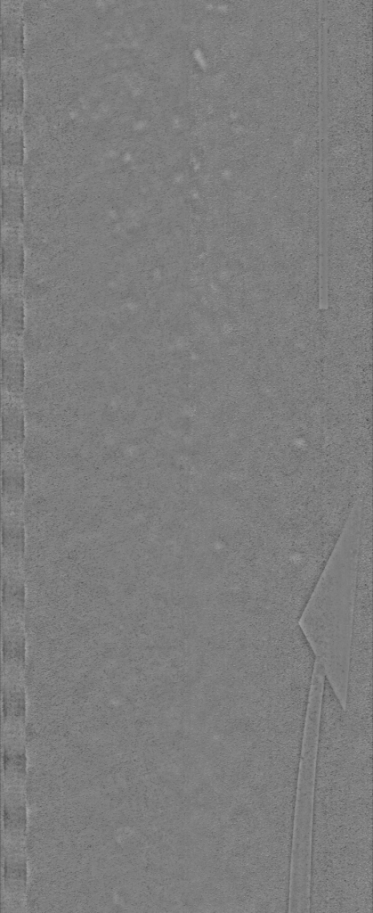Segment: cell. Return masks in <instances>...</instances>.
Here are the masks:
<instances>
[{
	"instance_id": "cell-1",
	"label": "cell",
	"mask_w": 373,
	"mask_h": 913,
	"mask_svg": "<svg viewBox=\"0 0 373 913\" xmlns=\"http://www.w3.org/2000/svg\"><path fill=\"white\" fill-rule=\"evenodd\" d=\"M372 734L341 714L320 720L312 825L310 906H369L372 858Z\"/></svg>"
},
{
	"instance_id": "cell-2",
	"label": "cell",
	"mask_w": 373,
	"mask_h": 913,
	"mask_svg": "<svg viewBox=\"0 0 373 913\" xmlns=\"http://www.w3.org/2000/svg\"><path fill=\"white\" fill-rule=\"evenodd\" d=\"M358 544L353 536L339 541L304 608L300 628L315 659L345 707L353 614L356 586Z\"/></svg>"
},
{
	"instance_id": "cell-3",
	"label": "cell",
	"mask_w": 373,
	"mask_h": 913,
	"mask_svg": "<svg viewBox=\"0 0 373 913\" xmlns=\"http://www.w3.org/2000/svg\"><path fill=\"white\" fill-rule=\"evenodd\" d=\"M319 720L306 719L301 752L299 794L296 809L293 891L304 895L310 889L312 794L315 781Z\"/></svg>"
},
{
	"instance_id": "cell-4",
	"label": "cell",
	"mask_w": 373,
	"mask_h": 913,
	"mask_svg": "<svg viewBox=\"0 0 373 913\" xmlns=\"http://www.w3.org/2000/svg\"><path fill=\"white\" fill-rule=\"evenodd\" d=\"M371 590L356 589L349 654L345 704L361 709L372 705Z\"/></svg>"
},
{
	"instance_id": "cell-5",
	"label": "cell",
	"mask_w": 373,
	"mask_h": 913,
	"mask_svg": "<svg viewBox=\"0 0 373 913\" xmlns=\"http://www.w3.org/2000/svg\"><path fill=\"white\" fill-rule=\"evenodd\" d=\"M18 1H4L2 14V48L4 58L17 59L22 54V19Z\"/></svg>"
},
{
	"instance_id": "cell-6",
	"label": "cell",
	"mask_w": 373,
	"mask_h": 913,
	"mask_svg": "<svg viewBox=\"0 0 373 913\" xmlns=\"http://www.w3.org/2000/svg\"><path fill=\"white\" fill-rule=\"evenodd\" d=\"M2 80L3 114L17 117L23 104V83L17 59L4 61Z\"/></svg>"
},
{
	"instance_id": "cell-7",
	"label": "cell",
	"mask_w": 373,
	"mask_h": 913,
	"mask_svg": "<svg viewBox=\"0 0 373 913\" xmlns=\"http://www.w3.org/2000/svg\"><path fill=\"white\" fill-rule=\"evenodd\" d=\"M4 170L19 172L22 165V133L17 117L3 114Z\"/></svg>"
}]
</instances>
